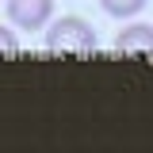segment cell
<instances>
[{
    "label": "cell",
    "instance_id": "5b68a950",
    "mask_svg": "<svg viewBox=\"0 0 153 153\" xmlns=\"http://www.w3.org/2000/svg\"><path fill=\"white\" fill-rule=\"evenodd\" d=\"M0 50H8V54H12V50H19V38L12 35L8 27H0Z\"/></svg>",
    "mask_w": 153,
    "mask_h": 153
},
{
    "label": "cell",
    "instance_id": "6da1fadb",
    "mask_svg": "<svg viewBox=\"0 0 153 153\" xmlns=\"http://www.w3.org/2000/svg\"><path fill=\"white\" fill-rule=\"evenodd\" d=\"M46 50H76V54L96 50L92 23L80 19V16H61V19H54L50 31H46Z\"/></svg>",
    "mask_w": 153,
    "mask_h": 153
},
{
    "label": "cell",
    "instance_id": "7a4b0ae2",
    "mask_svg": "<svg viewBox=\"0 0 153 153\" xmlns=\"http://www.w3.org/2000/svg\"><path fill=\"white\" fill-rule=\"evenodd\" d=\"M54 16V0H8V19L23 31H42Z\"/></svg>",
    "mask_w": 153,
    "mask_h": 153
},
{
    "label": "cell",
    "instance_id": "3957f363",
    "mask_svg": "<svg viewBox=\"0 0 153 153\" xmlns=\"http://www.w3.org/2000/svg\"><path fill=\"white\" fill-rule=\"evenodd\" d=\"M115 50L123 54H153V23H134L115 35Z\"/></svg>",
    "mask_w": 153,
    "mask_h": 153
},
{
    "label": "cell",
    "instance_id": "277c9868",
    "mask_svg": "<svg viewBox=\"0 0 153 153\" xmlns=\"http://www.w3.org/2000/svg\"><path fill=\"white\" fill-rule=\"evenodd\" d=\"M100 8L115 19H126V16H138L146 8V0H100Z\"/></svg>",
    "mask_w": 153,
    "mask_h": 153
}]
</instances>
